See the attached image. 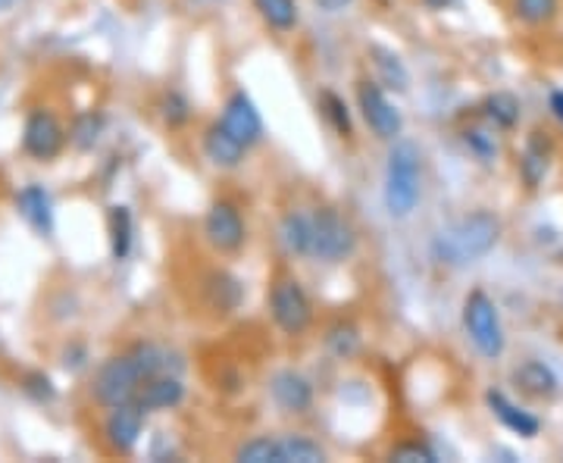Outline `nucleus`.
Masks as SVG:
<instances>
[{
  "label": "nucleus",
  "mask_w": 563,
  "mask_h": 463,
  "mask_svg": "<svg viewBox=\"0 0 563 463\" xmlns=\"http://www.w3.org/2000/svg\"><path fill=\"white\" fill-rule=\"evenodd\" d=\"M501 239V220L488 210H473L463 220H457L451 229H444L435 239V257L448 266H470L483 261L485 254Z\"/></svg>",
  "instance_id": "1"
},
{
  "label": "nucleus",
  "mask_w": 563,
  "mask_h": 463,
  "mask_svg": "<svg viewBox=\"0 0 563 463\" xmlns=\"http://www.w3.org/2000/svg\"><path fill=\"white\" fill-rule=\"evenodd\" d=\"M422 191V163L417 144L398 142L388 151V166H385V210L404 220L417 210Z\"/></svg>",
  "instance_id": "2"
},
{
  "label": "nucleus",
  "mask_w": 563,
  "mask_h": 463,
  "mask_svg": "<svg viewBox=\"0 0 563 463\" xmlns=\"http://www.w3.org/2000/svg\"><path fill=\"white\" fill-rule=\"evenodd\" d=\"M463 329L470 335V342L476 344V351L495 361L504 354V329L501 317L495 301L485 295L483 288H473L463 301Z\"/></svg>",
  "instance_id": "3"
},
{
  "label": "nucleus",
  "mask_w": 563,
  "mask_h": 463,
  "mask_svg": "<svg viewBox=\"0 0 563 463\" xmlns=\"http://www.w3.org/2000/svg\"><path fill=\"white\" fill-rule=\"evenodd\" d=\"M147 383V373L141 370L139 357L129 351L120 357H110L95 376V401L101 407H120V404L135 401L141 385Z\"/></svg>",
  "instance_id": "4"
},
{
  "label": "nucleus",
  "mask_w": 563,
  "mask_h": 463,
  "mask_svg": "<svg viewBox=\"0 0 563 463\" xmlns=\"http://www.w3.org/2000/svg\"><path fill=\"white\" fill-rule=\"evenodd\" d=\"M269 313L285 335L298 339L313 322V304L295 276H276L269 285Z\"/></svg>",
  "instance_id": "5"
},
{
  "label": "nucleus",
  "mask_w": 563,
  "mask_h": 463,
  "mask_svg": "<svg viewBox=\"0 0 563 463\" xmlns=\"http://www.w3.org/2000/svg\"><path fill=\"white\" fill-rule=\"evenodd\" d=\"M313 257L342 263L357 251V229L335 207H317L313 213Z\"/></svg>",
  "instance_id": "6"
},
{
  "label": "nucleus",
  "mask_w": 563,
  "mask_h": 463,
  "mask_svg": "<svg viewBox=\"0 0 563 463\" xmlns=\"http://www.w3.org/2000/svg\"><path fill=\"white\" fill-rule=\"evenodd\" d=\"M357 110H361L363 122L369 125V132L383 142H395L401 135L404 117L395 103L388 101V95L383 91V85L376 81H361L357 85Z\"/></svg>",
  "instance_id": "7"
},
{
  "label": "nucleus",
  "mask_w": 563,
  "mask_h": 463,
  "mask_svg": "<svg viewBox=\"0 0 563 463\" xmlns=\"http://www.w3.org/2000/svg\"><path fill=\"white\" fill-rule=\"evenodd\" d=\"M203 239L217 254H235L247 242V225H244L242 210L232 201L210 203L203 217Z\"/></svg>",
  "instance_id": "8"
},
{
  "label": "nucleus",
  "mask_w": 563,
  "mask_h": 463,
  "mask_svg": "<svg viewBox=\"0 0 563 463\" xmlns=\"http://www.w3.org/2000/svg\"><path fill=\"white\" fill-rule=\"evenodd\" d=\"M66 144L60 120L51 110H32L29 120L22 125V151L35 161H54Z\"/></svg>",
  "instance_id": "9"
},
{
  "label": "nucleus",
  "mask_w": 563,
  "mask_h": 463,
  "mask_svg": "<svg viewBox=\"0 0 563 463\" xmlns=\"http://www.w3.org/2000/svg\"><path fill=\"white\" fill-rule=\"evenodd\" d=\"M222 125L229 129V135H235L244 147H254L263 139V120L261 110L244 91H232L229 101L222 107Z\"/></svg>",
  "instance_id": "10"
},
{
  "label": "nucleus",
  "mask_w": 563,
  "mask_h": 463,
  "mask_svg": "<svg viewBox=\"0 0 563 463\" xmlns=\"http://www.w3.org/2000/svg\"><path fill=\"white\" fill-rule=\"evenodd\" d=\"M141 429H144V407L135 401L120 404V407H110V417L103 423V439L117 454H129L139 444Z\"/></svg>",
  "instance_id": "11"
},
{
  "label": "nucleus",
  "mask_w": 563,
  "mask_h": 463,
  "mask_svg": "<svg viewBox=\"0 0 563 463\" xmlns=\"http://www.w3.org/2000/svg\"><path fill=\"white\" fill-rule=\"evenodd\" d=\"M269 392H273V401L279 404L285 414H295L301 417L313 407V385L307 376L295 373V370H282L273 376L269 383Z\"/></svg>",
  "instance_id": "12"
},
{
  "label": "nucleus",
  "mask_w": 563,
  "mask_h": 463,
  "mask_svg": "<svg viewBox=\"0 0 563 463\" xmlns=\"http://www.w3.org/2000/svg\"><path fill=\"white\" fill-rule=\"evenodd\" d=\"M201 147L203 157L220 169H239L244 163V154H247V147L235 135H229V129L222 122H210L203 129Z\"/></svg>",
  "instance_id": "13"
},
{
  "label": "nucleus",
  "mask_w": 563,
  "mask_h": 463,
  "mask_svg": "<svg viewBox=\"0 0 563 463\" xmlns=\"http://www.w3.org/2000/svg\"><path fill=\"white\" fill-rule=\"evenodd\" d=\"M185 401V385L176 373H161V376H151L147 383L141 385V392L135 395V404L144 407V414H154V410H173Z\"/></svg>",
  "instance_id": "14"
},
{
  "label": "nucleus",
  "mask_w": 563,
  "mask_h": 463,
  "mask_svg": "<svg viewBox=\"0 0 563 463\" xmlns=\"http://www.w3.org/2000/svg\"><path fill=\"white\" fill-rule=\"evenodd\" d=\"M203 301L213 313L225 317V313L239 310V304H242V283L222 269H210L203 276Z\"/></svg>",
  "instance_id": "15"
},
{
  "label": "nucleus",
  "mask_w": 563,
  "mask_h": 463,
  "mask_svg": "<svg viewBox=\"0 0 563 463\" xmlns=\"http://www.w3.org/2000/svg\"><path fill=\"white\" fill-rule=\"evenodd\" d=\"M279 239L288 254L295 257H313V217L303 210L285 213L279 225Z\"/></svg>",
  "instance_id": "16"
},
{
  "label": "nucleus",
  "mask_w": 563,
  "mask_h": 463,
  "mask_svg": "<svg viewBox=\"0 0 563 463\" xmlns=\"http://www.w3.org/2000/svg\"><path fill=\"white\" fill-rule=\"evenodd\" d=\"M20 213L25 222L38 232V235H54V207H51V195L41 185H29L20 195Z\"/></svg>",
  "instance_id": "17"
},
{
  "label": "nucleus",
  "mask_w": 563,
  "mask_h": 463,
  "mask_svg": "<svg viewBox=\"0 0 563 463\" xmlns=\"http://www.w3.org/2000/svg\"><path fill=\"white\" fill-rule=\"evenodd\" d=\"M514 383L520 385V392H526L529 398H554L558 395V376L551 366H544L539 361H526L514 370Z\"/></svg>",
  "instance_id": "18"
},
{
  "label": "nucleus",
  "mask_w": 563,
  "mask_h": 463,
  "mask_svg": "<svg viewBox=\"0 0 563 463\" xmlns=\"http://www.w3.org/2000/svg\"><path fill=\"white\" fill-rule=\"evenodd\" d=\"M485 401L492 407V414H495L510 432H517V436H523V439H536V436H539L542 423H539L536 417H529L526 410H520L514 401H507L501 392H488Z\"/></svg>",
  "instance_id": "19"
},
{
  "label": "nucleus",
  "mask_w": 563,
  "mask_h": 463,
  "mask_svg": "<svg viewBox=\"0 0 563 463\" xmlns=\"http://www.w3.org/2000/svg\"><path fill=\"white\" fill-rule=\"evenodd\" d=\"M279 461L282 463H322L325 451L320 442L307 439L301 432H285L279 436Z\"/></svg>",
  "instance_id": "20"
},
{
  "label": "nucleus",
  "mask_w": 563,
  "mask_h": 463,
  "mask_svg": "<svg viewBox=\"0 0 563 463\" xmlns=\"http://www.w3.org/2000/svg\"><path fill=\"white\" fill-rule=\"evenodd\" d=\"M261 20L276 32H295L298 29V3L295 0H251Z\"/></svg>",
  "instance_id": "21"
},
{
  "label": "nucleus",
  "mask_w": 563,
  "mask_h": 463,
  "mask_svg": "<svg viewBox=\"0 0 563 463\" xmlns=\"http://www.w3.org/2000/svg\"><path fill=\"white\" fill-rule=\"evenodd\" d=\"M369 57H373V66H376L379 79H383L388 88H395V91H407V85H410V73L404 69V63L398 54H391L388 47H369Z\"/></svg>",
  "instance_id": "22"
},
{
  "label": "nucleus",
  "mask_w": 563,
  "mask_h": 463,
  "mask_svg": "<svg viewBox=\"0 0 563 463\" xmlns=\"http://www.w3.org/2000/svg\"><path fill=\"white\" fill-rule=\"evenodd\" d=\"M483 117L495 129H514L520 122V101L507 91H498V95H488L483 101Z\"/></svg>",
  "instance_id": "23"
},
{
  "label": "nucleus",
  "mask_w": 563,
  "mask_h": 463,
  "mask_svg": "<svg viewBox=\"0 0 563 463\" xmlns=\"http://www.w3.org/2000/svg\"><path fill=\"white\" fill-rule=\"evenodd\" d=\"M325 348L339 357V361H347L361 351V329L354 322L339 320L335 326H329L325 332Z\"/></svg>",
  "instance_id": "24"
},
{
  "label": "nucleus",
  "mask_w": 563,
  "mask_h": 463,
  "mask_svg": "<svg viewBox=\"0 0 563 463\" xmlns=\"http://www.w3.org/2000/svg\"><path fill=\"white\" fill-rule=\"evenodd\" d=\"M110 251L117 261H125L132 251V213H129V207H110Z\"/></svg>",
  "instance_id": "25"
},
{
  "label": "nucleus",
  "mask_w": 563,
  "mask_h": 463,
  "mask_svg": "<svg viewBox=\"0 0 563 463\" xmlns=\"http://www.w3.org/2000/svg\"><path fill=\"white\" fill-rule=\"evenodd\" d=\"M320 110L322 117L329 120V125L342 135V139H351L354 135V122H351V110H347V103L344 98H339L335 91H320Z\"/></svg>",
  "instance_id": "26"
},
{
  "label": "nucleus",
  "mask_w": 563,
  "mask_h": 463,
  "mask_svg": "<svg viewBox=\"0 0 563 463\" xmlns=\"http://www.w3.org/2000/svg\"><path fill=\"white\" fill-rule=\"evenodd\" d=\"M235 461L242 463H282L279 461V436H257L244 442L235 451Z\"/></svg>",
  "instance_id": "27"
},
{
  "label": "nucleus",
  "mask_w": 563,
  "mask_h": 463,
  "mask_svg": "<svg viewBox=\"0 0 563 463\" xmlns=\"http://www.w3.org/2000/svg\"><path fill=\"white\" fill-rule=\"evenodd\" d=\"M520 173H523V181L529 188H539V181L548 173V151H544L542 139H529L523 161H520Z\"/></svg>",
  "instance_id": "28"
},
{
  "label": "nucleus",
  "mask_w": 563,
  "mask_h": 463,
  "mask_svg": "<svg viewBox=\"0 0 563 463\" xmlns=\"http://www.w3.org/2000/svg\"><path fill=\"white\" fill-rule=\"evenodd\" d=\"M514 10H517V20L526 25H548L558 16L561 0H514Z\"/></svg>",
  "instance_id": "29"
},
{
  "label": "nucleus",
  "mask_w": 563,
  "mask_h": 463,
  "mask_svg": "<svg viewBox=\"0 0 563 463\" xmlns=\"http://www.w3.org/2000/svg\"><path fill=\"white\" fill-rule=\"evenodd\" d=\"M388 461L395 463H435V451L422 442H398L388 451Z\"/></svg>",
  "instance_id": "30"
},
{
  "label": "nucleus",
  "mask_w": 563,
  "mask_h": 463,
  "mask_svg": "<svg viewBox=\"0 0 563 463\" xmlns=\"http://www.w3.org/2000/svg\"><path fill=\"white\" fill-rule=\"evenodd\" d=\"M161 117L169 129H179V125L191 120V107H188V101L181 98L179 91H169V95H163Z\"/></svg>",
  "instance_id": "31"
},
{
  "label": "nucleus",
  "mask_w": 563,
  "mask_h": 463,
  "mask_svg": "<svg viewBox=\"0 0 563 463\" xmlns=\"http://www.w3.org/2000/svg\"><path fill=\"white\" fill-rule=\"evenodd\" d=\"M98 135H101V120L95 117V113H85V117H79L76 120V125H73V144L76 147H81V151H88V147H95V142H98Z\"/></svg>",
  "instance_id": "32"
},
{
  "label": "nucleus",
  "mask_w": 563,
  "mask_h": 463,
  "mask_svg": "<svg viewBox=\"0 0 563 463\" xmlns=\"http://www.w3.org/2000/svg\"><path fill=\"white\" fill-rule=\"evenodd\" d=\"M463 142H466V147L479 157V161H495V154H498V144H495V139L488 135V132H483V129H466L463 132Z\"/></svg>",
  "instance_id": "33"
},
{
  "label": "nucleus",
  "mask_w": 563,
  "mask_h": 463,
  "mask_svg": "<svg viewBox=\"0 0 563 463\" xmlns=\"http://www.w3.org/2000/svg\"><path fill=\"white\" fill-rule=\"evenodd\" d=\"M22 388H25L32 398H38V401H51V398H54V385H51L47 376H41V373H29Z\"/></svg>",
  "instance_id": "34"
},
{
  "label": "nucleus",
  "mask_w": 563,
  "mask_h": 463,
  "mask_svg": "<svg viewBox=\"0 0 563 463\" xmlns=\"http://www.w3.org/2000/svg\"><path fill=\"white\" fill-rule=\"evenodd\" d=\"M320 10H325V13H342V10H347L354 0H313Z\"/></svg>",
  "instance_id": "35"
},
{
  "label": "nucleus",
  "mask_w": 563,
  "mask_h": 463,
  "mask_svg": "<svg viewBox=\"0 0 563 463\" xmlns=\"http://www.w3.org/2000/svg\"><path fill=\"white\" fill-rule=\"evenodd\" d=\"M551 113L563 122V91H554V95H551Z\"/></svg>",
  "instance_id": "36"
},
{
  "label": "nucleus",
  "mask_w": 563,
  "mask_h": 463,
  "mask_svg": "<svg viewBox=\"0 0 563 463\" xmlns=\"http://www.w3.org/2000/svg\"><path fill=\"white\" fill-rule=\"evenodd\" d=\"M426 3H429V7H432V10H444V7H448V3H451V0H426Z\"/></svg>",
  "instance_id": "37"
},
{
  "label": "nucleus",
  "mask_w": 563,
  "mask_h": 463,
  "mask_svg": "<svg viewBox=\"0 0 563 463\" xmlns=\"http://www.w3.org/2000/svg\"><path fill=\"white\" fill-rule=\"evenodd\" d=\"M3 7H10V0H0V10H3Z\"/></svg>",
  "instance_id": "38"
}]
</instances>
